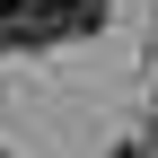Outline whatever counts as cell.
<instances>
[{"label": "cell", "mask_w": 158, "mask_h": 158, "mask_svg": "<svg viewBox=\"0 0 158 158\" xmlns=\"http://www.w3.org/2000/svg\"><path fill=\"white\" fill-rule=\"evenodd\" d=\"M0 44H9V53L70 44V9H62V0H0Z\"/></svg>", "instance_id": "6da1fadb"}, {"label": "cell", "mask_w": 158, "mask_h": 158, "mask_svg": "<svg viewBox=\"0 0 158 158\" xmlns=\"http://www.w3.org/2000/svg\"><path fill=\"white\" fill-rule=\"evenodd\" d=\"M62 9H70V35H97V27H106V9H114V0H62Z\"/></svg>", "instance_id": "7a4b0ae2"}, {"label": "cell", "mask_w": 158, "mask_h": 158, "mask_svg": "<svg viewBox=\"0 0 158 158\" xmlns=\"http://www.w3.org/2000/svg\"><path fill=\"white\" fill-rule=\"evenodd\" d=\"M106 158H158V149H149V141H114Z\"/></svg>", "instance_id": "3957f363"}, {"label": "cell", "mask_w": 158, "mask_h": 158, "mask_svg": "<svg viewBox=\"0 0 158 158\" xmlns=\"http://www.w3.org/2000/svg\"><path fill=\"white\" fill-rule=\"evenodd\" d=\"M141 141H149V149H158V97H149V132H141Z\"/></svg>", "instance_id": "277c9868"}, {"label": "cell", "mask_w": 158, "mask_h": 158, "mask_svg": "<svg viewBox=\"0 0 158 158\" xmlns=\"http://www.w3.org/2000/svg\"><path fill=\"white\" fill-rule=\"evenodd\" d=\"M0 158H9V149H0Z\"/></svg>", "instance_id": "5b68a950"}]
</instances>
